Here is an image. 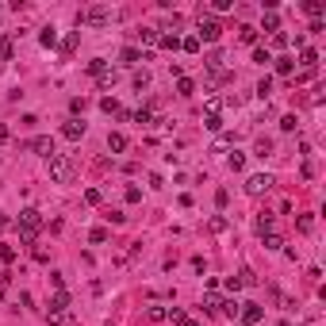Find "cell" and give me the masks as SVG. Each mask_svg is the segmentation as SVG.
Here are the masks:
<instances>
[{"label":"cell","mask_w":326,"mask_h":326,"mask_svg":"<svg viewBox=\"0 0 326 326\" xmlns=\"http://www.w3.org/2000/svg\"><path fill=\"white\" fill-rule=\"evenodd\" d=\"M39 231H43V215L35 211V207H27V211H19V242H23V246H35V238H39Z\"/></svg>","instance_id":"obj_1"},{"label":"cell","mask_w":326,"mask_h":326,"mask_svg":"<svg viewBox=\"0 0 326 326\" xmlns=\"http://www.w3.org/2000/svg\"><path fill=\"white\" fill-rule=\"evenodd\" d=\"M73 173H77V169H73V157H69V154H54L50 157V180H54V184H69Z\"/></svg>","instance_id":"obj_2"},{"label":"cell","mask_w":326,"mask_h":326,"mask_svg":"<svg viewBox=\"0 0 326 326\" xmlns=\"http://www.w3.org/2000/svg\"><path fill=\"white\" fill-rule=\"evenodd\" d=\"M88 73L96 77V85H100V88H112V85H115V69L108 66L104 58H92V61H88Z\"/></svg>","instance_id":"obj_3"},{"label":"cell","mask_w":326,"mask_h":326,"mask_svg":"<svg viewBox=\"0 0 326 326\" xmlns=\"http://www.w3.org/2000/svg\"><path fill=\"white\" fill-rule=\"evenodd\" d=\"M108 19H112V8H104V4H92V8H81L77 12V23L100 27V23H108Z\"/></svg>","instance_id":"obj_4"},{"label":"cell","mask_w":326,"mask_h":326,"mask_svg":"<svg viewBox=\"0 0 326 326\" xmlns=\"http://www.w3.org/2000/svg\"><path fill=\"white\" fill-rule=\"evenodd\" d=\"M219 35H223V23L215 16H200V31L196 39H204V43H219Z\"/></svg>","instance_id":"obj_5"},{"label":"cell","mask_w":326,"mask_h":326,"mask_svg":"<svg viewBox=\"0 0 326 326\" xmlns=\"http://www.w3.org/2000/svg\"><path fill=\"white\" fill-rule=\"evenodd\" d=\"M269 188H273V177H269V173H253V177L246 180V192H249V196H265Z\"/></svg>","instance_id":"obj_6"},{"label":"cell","mask_w":326,"mask_h":326,"mask_svg":"<svg viewBox=\"0 0 326 326\" xmlns=\"http://www.w3.org/2000/svg\"><path fill=\"white\" fill-rule=\"evenodd\" d=\"M261 315H265V307H261V303H242V307H238V318H242L246 326H257Z\"/></svg>","instance_id":"obj_7"},{"label":"cell","mask_w":326,"mask_h":326,"mask_svg":"<svg viewBox=\"0 0 326 326\" xmlns=\"http://www.w3.org/2000/svg\"><path fill=\"white\" fill-rule=\"evenodd\" d=\"M31 150H35L39 157H46V161H50V157L58 154V150H54V138H50V135H39V138H31Z\"/></svg>","instance_id":"obj_8"},{"label":"cell","mask_w":326,"mask_h":326,"mask_svg":"<svg viewBox=\"0 0 326 326\" xmlns=\"http://www.w3.org/2000/svg\"><path fill=\"white\" fill-rule=\"evenodd\" d=\"M300 66H303V73H315V66H318V54L311 50V46H303V50H300Z\"/></svg>","instance_id":"obj_9"},{"label":"cell","mask_w":326,"mask_h":326,"mask_svg":"<svg viewBox=\"0 0 326 326\" xmlns=\"http://www.w3.org/2000/svg\"><path fill=\"white\" fill-rule=\"evenodd\" d=\"M61 135H66V138H69V142H77V138H81V135H85V123H81V119H69V123H66V127H61Z\"/></svg>","instance_id":"obj_10"},{"label":"cell","mask_w":326,"mask_h":326,"mask_svg":"<svg viewBox=\"0 0 326 326\" xmlns=\"http://www.w3.org/2000/svg\"><path fill=\"white\" fill-rule=\"evenodd\" d=\"M66 307H69V292L61 288V292H54V300H50V315H61Z\"/></svg>","instance_id":"obj_11"},{"label":"cell","mask_w":326,"mask_h":326,"mask_svg":"<svg viewBox=\"0 0 326 326\" xmlns=\"http://www.w3.org/2000/svg\"><path fill=\"white\" fill-rule=\"evenodd\" d=\"M108 150H112V154H123V150H127V135L112 131V135H108Z\"/></svg>","instance_id":"obj_12"},{"label":"cell","mask_w":326,"mask_h":326,"mask_svg":"<svg viewBox=\"0 0 326 326\" xmlns=\"http://www.w3.org/2000/svg\"><path fill=\"white\" fill-rule=\"evenodd\" d=\"M100 112H108V115H119V119H127V112H123V108L112 100V96H104V100H100Z\"/></svg>","instance_id":"obj_13"},{"label":"cell","mask_w":326,"mask_h":326,"mask_svg":"<svg viewBox=\"0 0 326 326\" xmlns=\"http://www.w3.org/2000/svg\"><path fill=\"white\" fill-rule=\"evenodd\" d=\"M204 311H211V315H215V311H223V296H219V292H207L204 296Z\"/></svg>","instance_id":"obj_14"},{"label":"cell","mask_w":326,"mask_h":326,"mask_svg":"<svg viewBox=\"0 0 326 326\" xmlns=\"http://www.w3.org/2000/svg\"><path fill=\"white\" fill-rule=\"evenodd\" d=\"M238 39H242V43H246V46H253V43H257V27L242 23V27H238Z\"/></svg>","instance_id":"obj_15"},{"label":"cell","mask_w":326,"mask_h":326,"mask_svg":"<svg viewBox=\"0 0 326 326\" xmlns=\"http://www.w3.org/2000/svg\"><path fill=\"white\" fill-rule=\"evenodd\" d=\"M138 39H142V43H146V46H157V39H161V31H157V27H142V31H138Z\"/></svg>","instance_id":"obj_16"},{"label":"cell","mask_w":326,"mask_h":326,"mask_svg":"<svg viewBox=\"0 0 326 326\" xmlns=\"http://www.w3.org/2000/svg\"><path fill=\"white\" fill-rule=\"evenodd\" d=\"M261 31H280V16H276V12H265V19H261Z\"/></svg>","instance_id":"obj_17"},{"label":"cell","mask_w":326,"mask_h":326,"mask_svg":"<svg viewBox=\"0 0 326 326\" xmlns=\"http://www.w3.org/2000/svg\"><path fill=\"white\" fill-rule=\"evenodd\" d=\"M196 92V81L192 77H177V96H192Z\"/></svg>","instance_id":"obj_18"},{"label":"cell","mask_w":326,"mask_h":326,"mask_svg":"<svg viewBox=\"0 0 326 326\" xmlns=\"http://www.w3.org/2000/svg\"><path fill=\"white\" fill-rule=\"evenodd\" d=\"M257 234H273V215H269V211L257 215Z\"/></svg>","instance_id":"obj_19"},{"label":"cell","mask_w":326,"mask_h":326,"mask_svg":"<svg viewBox=\"0 0 326 326\" xmlns=\"http://www.w3.org/2000/svg\"><path fill=\"white\" fill-rule=\"evenodd\" d=\"M157 46H161V50H180V39H177V35H161Z\"/></svg>","instance_id":"obj_20"},{"label":"cell","mask_w":326,"mask_h":326,"mask_svg":"<svg viewBox=\"0 0 326 326\" xmlns=\"http://www.w3.org/2000/svg\"><path fill=\"white\" fill-rule=\"evenodd\" d=\"M180 50H184V54H200V39H196V35L180 39Z\"/></svg>","instance_id":"obj_21"},{"label":"cell","mask_w":326,"mask_h":326,"mask_svg":"<svg viewBox=\"0 0 326 326\" xmlns=\"http://www.w3.org/2000/svg\"><path fill=\"white\" fill-rule=\"evenodd\" d=\"M204 127L219 135V131H223V119H219V115H215V112H207V115H204Z\"/></svg>","instance_id":"obj_22"},{"label":"cell","mask_w":326,"mask_h":326,"mask_svg":"<svg viewBox=\"0 0 326 326\" xmlns=\"http://www.w3.org/2000/svg\"><path fill=\"white\" fill-rule=\"evenodd\" d=\"M303 12H307V16H322V0H303Z\"/></svg>","instance_id":"obj_23"},{"label":"cell","mask_w":326,"mask_h":326,"mask_svg":"<svg viewBox=\"0 0 326 326\" xmlns=\"http://www.w3.org/2000/svg\"><path fill=\"white\" fill-rule=\"evenodd\" d=\"M292 69H296V61H292V58H276V73H280V77H288Z\"/></svg>","instance_id":"obj_24"},{"label":"cell","mask_w":326,"mask_h":326,"mask_svg":"<svg viewBox=\"0 0 326 326\" xmlns=\"http://www.w3.org/2000/svg\"><path fill=\"white\" fill-rule=\"evenodd\" d=\"M226 165H231L234 173H238V169H246V154H238V150H234V154L226 157Z\"/></svg>","instance_id":"obj_25"},{"label":"cell","mask_w":326,"mask_h":326,"mask_svg":"<svg viewBox=\"0 0 326 326\" xmlns=\"http://www.w3.org/2000/svg\"><path fill=\"white\" fill-rule=\"evenodd\" d=\"M261 238H265V249H280V246H284V238H280L276 231H273V234H261Z\"/></svg>","instance_id":"obj_26"},{"label":"cell","mask_w":326,"mask_h":326,"mask_svg":"<svg viewBox=\"0 0 326 326\" xmlns=\"http://www.w3.org/2000/svg\"><path fill=\"white\" fill-rule=\"evenodd\" d=\"M135 88H138V92L150 88V73H146V69H138V73H135Z\"/></svg>","instance_id":"obj_27"},{"label":"cell","mask_w":326,"mask_h":326,"mask_svg":"<svg viewBox=\"0 0 326 326\" xmlns=\"http://www.w3.org/2000/svg\"><path fill=\"white\" fill-rule=\"evenodd\" d=\"M253 61H257V66H269V61H273V54H269L265 46H257V50H253Z\"/></svg>","instance_id":"obj_28"},{"label":"cell","mask_w":326,"mask_h":326,"mask_svg":"<svg viewBox=\"0 0 326 326\" xmlns=\"http://www.w3.org/2000/svg\"><path fill=\"white\" fill-rule=\"evenodd\" d=\"M253 150H257V157H269V154H273V142H269V138H257V146H253Z\"/></svg>","instance_id":"obj_29"},{"label":"cell","mask_w":326,"mask_h":326,"mask_svg":"<svg viewBox=\"0 0 326 326\" xmlns=\"http://www.w3.org/2000/svg\"><path fill=\"white\" fill-rule=\"evenodd\" d=\"M88 242H96V246L108 242V231H104V226H92V231H88Z\"/></svg>","instance_id":"obj_30"},{"label":"cell","mask_w":326,"mask_h":326,"mask_svg":"<svg viewBox=\"0 0 326 326\" xmlns=\"http://www.w3.org/2000/svg\"><path fill=\"white\" fill-rule=\"evenodd\" d=\"M269 92H273V77H261V81H257V96H261V100H265Z\"/></svg>","instance_id":"obj_31"},{"label":"cell","mask_w":326,"mask_h":326,"mask_svg":"<svg viewBox=\"0 0 326 326\" xmlns=\"http://www.w3.org/2000/svg\"><path fill=\"white\" fill-rule=\"evenodd\" d=\"M77 39H81L77 31H73V35H66V43H61V50H66V54H73V50H77Z\"/></svg>","instance_id":"obj_32"},{"label":"cell","mask_w":326,"mask_h":326,"mask_svg":"<svg viewBox=\"0 0 326 326\" xmlns=\"http://www.w3.org/2000/svg\"><path fill=\"white\" fill-rule=\"evenodd\" d=\"M207 231H215V234H223V231H226V219H223V215H215L211 223H207Z\"/></svg>","instance_id":"obj_33"},{"label":"cell","mask_w":326,"mask_h":326,"mask_svg":"<svg viewBox=\"0 0 326 326\" xmlns=\"http://www.w3.org/2000/svg\"><path fill=\"white\" fill-rule=\"evenodd\" d=\"M119 58H123V61H142V54H138L135 46H123V54H119Z\"/></svg>","instance_id":"obj_34"},{"label":"cell","mask_w":326,"mask_h":326,"mask_svg":"<svg viewBox=\"0 0 326 326\" xmlns=\"http://www.w3.org/2000/svg\"><path fill=\"white\" fill-rule=\"evenodd\" d=\"M238 307H242V303H234V300H223V315H231V318H238Z\"/></svg>","instance_id":"obj_35"},{"label":"cell","mask_w":326,"mask_h":326,"mask_svg":"<svg viewBox=\"0 0 326 326\" xmlns=\"http://www.w3.org/2000/svg\"><path fill=\"white\" fill-rule=\"evenodd\" d=\"M0 261H4V265H12V261H16V249H12V246H0Z\"/></svg>","instance_id":"obj_36"},{"label":"cell","mask_w":326,"mask_h":326,"mask_svg":"<svg viewBox=\"0 0 326 326\" xmlns=\"http://www.w3.org/2000/svg\"><path fill=\"white\" fill-rule=\"evenodd\" d=\"M39 39H43V46H54V43H58V35H54V27H46V31L39 35Z\"/></svg>","instance_id":"obj_37"},{"label":"cell","mask_w":326,"mask_h":326,"mask_svg":"<svg viewBox=\"0 0 326 326\" xmlns=\"http://www.w3.org/2000/svg\"><path fill=\"white\" fill-rule=\"evenodd\" d=\"M296 127H300V119H296V115H284V119H280V131H296Z\"/></svg>","instance_id":"obj_38"},{"label":"cell","mask_w":326,"mask_h":326,"mask_svg":"<svg viewBox=\"0 0 326 326\" xmlns=\"http://www.w3.org/2000/svg\"><path fill=\"white\" fill-rule=\"evenodd\" d=\"M0 58H4V61L12 58V39H0Z\"/></svg>","instance_id":"obj_39"},{"label":"cell","mask_w":326,"mask_h":326,"mask_svg":"<svg viewBox=\"0 0 326 326\" xmlns=\"http://www.w3.org/2000/svg\"><path fill=\"white\" fill-rule=\"evenodd\" d=\"M150 318H154V322H161V318H169V311H165V307H150Z\"/></svg>","instance_id":"obj_40"},{"label":"cell","mask_w":326,"mask_h":326,"mask_svg":"<svg viewBox=\"0 0 326 326\" xmlns=\"http://www.w3.org/2000/svg\"><path fill=\"white\" fill-rule=\"evenodd\" d=\"M238 276H242V284H249V288H253V284H257V276L249 273V269H242V273H238Z\"/></svg>","instance_id":"obj_41"},{"label":"cell","mask_w":326,"mask_h":326,"mask_svg":"<svg viewBox=\"0 0 326 326\" xmlns=\"http://www.w3.org/2000/svg\"><path fill=\"white\" fill-rule=\"evenodd\" d=\"M85 200H88V204H100L104 196H100V188H88V192H85Z\"/></svg>","instance_id":"obj_42"},{"label":"cell","mask_w":326,"mask_h":326,"mask_svg":"<svg viewBox=\"0 0 326 326\" xmlns=\"http://www.w3.org/2000/svg\"><path fill=\"white\" fill-rule=\"evenodd\" d=\"M177 326H200V322H196V318H188V315H180V318H177Z\"/></svg>","instance_id":"obj_43"},{"label":"cell","mask_w":326,"mask_h":326,"mask_svg":"<svg viewBox=\"0 0 326 326\" xmlns=\"http://www.w3.org/2000/svg\"><path fill=\"white\" fill-rule=\"evenodd\" d=\"M0 142H8V127L4 123H0Z\"/></svg>","instance_id":"obj_44"}]
</instances>
